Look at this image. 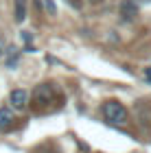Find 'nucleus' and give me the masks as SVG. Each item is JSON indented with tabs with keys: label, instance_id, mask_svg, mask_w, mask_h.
<instances>
[{
	"label": "nucleus",
	"instance_id": "nucleus-1",
	"mask_svg": "<svg viewBox=\"0 0 151 153\" xmlns=\"http://www.w3.org/2000/svg\"><path fill=\"white\" fill-rule=\"evenodd\" d=\"M103 118H105L109 125H125L129 114H127V107L123 105V103L107 101V103H103Z\"/></svg>",
	"mask_w": 151,
	"mask_h": 153
},
{
	"label": "nucleus",
	"instance_id": "nucleus-2",
	"mask_svg": "<svg viewBox=\"0 0 151 153\" xmlns=\"http://www.w3.org/2000/svg\"><path fill=\"white\" fill-rule=\"evenodd\" d=\"M53 99H55V90H53L51 83H39V85L33 90V101H35L37 105H42V107L53 103Z\"/></svg>",
	"mask_w": 151,
	"mask_h": 153
},
{
	"label": "nucleus",
	"instance_id": "nucleus-3",
	"mask_svg": "<svg viewBox=\"0 0 151 153\" xmlns=\"http://www.w3.org/2000/svg\"><path fill=\"white\" fill-rule=\"evenodd\" d=\"M9 101H11V105L16 109H24L26 103H29V94H26V90L18 88V90H13V92L9 94Z\"/></svg>",
	"mask_w": 151,
	"mask_h": 153
},
{
	"label": "nucleus",
	"instance_id": "nucleus-4",
	"mask_svg": "<svg viewBox=\"0 0 151 153\" xmlns=\"http://www.w3.org/2000/svg\"><path fill=\"white\" fill-rule=\"evenodd\" d=\"M136 13H138V9H136V2H134V0H123V2H121V16L125 18L127 22L136 18Z\"/></svg>",
	"mask_w": 151,
	"mask_h": 153
},
{
	"label": "nucleus",
	"instance_id": "nucleus-5",
	"mask_svg": "<svg viewBox=\"0 0 151 153\" xmlns=\"http://www.w3.org/2000/svg\"><path fill=\"white\" fill-rule=\"evenodd\" d=\"M13 120V114H11V109H7V107H0V131L7 129L11 125Z\"/></svg>",
	"mask_w": 151,
	"mask_h": 153
},
{
	"label": "nucleus",
	"instance_id": "nucleus-6",
	"mask_svg": "<svg viewBox=\"0 0 151 153\" xmlns=\"http://www.w3.org/2000/svg\"><path fill=\"white\" fill-rule=\"evenodd\" d=\"M26 18V0H16V22H24Z\"/></svg>",
	"mask_w": 151,
	"mask_h": 153
},
{
	"label": "nucleus",
	"instance_id": "nucleus-7",
	"mask_svg": "<svg viewBox=\"0 0 151 153\" xmlns=\"http://www.w3.org/2000/svg\"><path fill=\"white\" fill-rule=\"evenodd\" d=\"M44 4H46V9H48L51 13H55V11H57V9H55V2H53V0H44Z\"/></svg>",
	"mask_w": 151,
	"mask_h": 153
},
{
	"label": "nucleus",
	"instance_id": "nucleus-8",
	"mask_svg": "<svg viewBox=\"0 0 151 153\" xmlns=\"http://www.w3.org/2000/svg\"><path fill=\"white\" fill-rule=\"evenodd\" d=\"M145 79H147V81H151V66H149V68H145Z\"/></svg>",
	"mask_w": 151,
	"mask_h": 153
},
{
	"label": "nucleus",
	"instance_id": "nucleus-9",
	"mask_svg": "<svg viewBox=\"0 0 151 153\" xmlns=\"http://www.w3.org/2000/svg\"><path fill=\"white\" fill-rule=\"evenodd\" d=\"M90 2H92V4H97V2H101V0H90Z\"/></svg>",
	"mask_w": 151,
	"mask_h": 153
}]
</instances>
